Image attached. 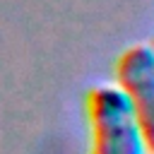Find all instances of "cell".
<instances>
[{
  "mask_svg": "<svg viewBox=\"0 0 154 154\" xmlns=\"http://www.w3.org/2000/svg\"><path fill=\"white\" fill-rule=\"evenodd\" d=\"M94 154H144L147 140L123 87H101L89 99Z\"/></svg>",
  "mask_w": 154,
  "mask_h": 154,
  "instance_id": "1",
  "label": "cell"
},
{
  "mask_svg": "<svg viewBox=\"0 0 154 154\" xmlns=\"http://www.w3.org/2000/svg\"><path fill=\"white\" fill-rule=\"evenodd\" d=\"M118 82L132 101L147 147L154 152V48H128L118 63Z\"/></svg>",
  "mask_w": 154,
  "mask_h": 154,
  "instance_id": "2",
  "label": "cell"
}]
</instances>
